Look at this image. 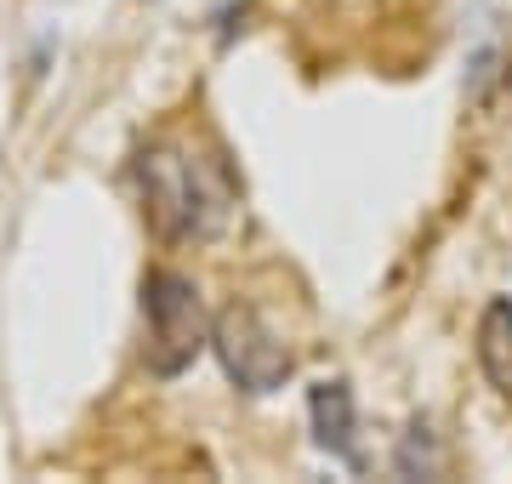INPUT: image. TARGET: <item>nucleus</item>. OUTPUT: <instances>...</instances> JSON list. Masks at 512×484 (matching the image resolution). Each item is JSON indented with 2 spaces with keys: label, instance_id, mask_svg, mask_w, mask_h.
<instances>
[{
  "label": "nucleus",
  "instance_id": "f257e3e1",
  "mask_svg": "<svg viewBox=\"0 0 512 484\" xmlns=\"http://www.w3.org/2000/svg\"><path fill=\"white\" fill-rule=\"evenodd\" d=\"M137 194H143L148 228L171 245L217 240L239 205L228 166L188 143H154L137 154Z\"/></svg>",
  "mask_w": 512,
  "mask_h": 484
},
{
  "label": "nucleus",
  "instance_id": "f03ea898",
  "mask_svg": "<svg viewBox=\"0 0 512 484\" xmlns=\"http://www.w3.org/2000/svg\"><path fill=\"white\" fill-rule=\"evenodd\" d=\"M143 319H148L143 365L154 376H183L211 342V319H205L200 291H194V280L171 274V268H154L143 280Z\"/></svg>",
  "mask_w": 512,
  "mask_h": 484
},
{
  "label": "nucleus",
  "instance_id": "7ed1b4c3",
  "mask_svg": "<svg viewBox=\"0 0 512 484\" xmlns=\"http://www.w3.org/2000/svg\"><path fill=\"white\" fill-rule=\"evenodd\" d=\"M211 348H217L222 371L228 382H239L245 393H274L285 388V376H291V348L274 336V325L245 308V302H228L211 325Z\"/></svg>",
  "mask_w": 512,
  "mask_h": 484
},
{
  "label": "nucleus",
  "instance_id": "20e7f679",
  "mask_svg": "<svg viewBox=\"0 0 512 484\" xmlns=\"http://www.w3.org/2000/svg\"><path fill=\"white\" fill-rule=\"evenodd\" d=\"M308 410H313V439H319L336 462L365 467V456H359V445H353V393H348V382H319V388L308 393Z\"/></svg>",
  "mask_w": 512,
  "mask_h": 484
},
{
  "label": "nucleus",
  "instance_id": "39448f33",
  "mask_svg": "<svg viewBox=\"0 0 512 484\" xmlns=\"http://www.w3.org/2000/svg\"><path fill=\"white\" fill-rule=\"evenodd\" d=\"M478 365L490 376V388L501 399H512V302H490L478 319Z\"/></svg>",
  "mask_w": 512,
  "mask_h": 484
}]
</instances>
